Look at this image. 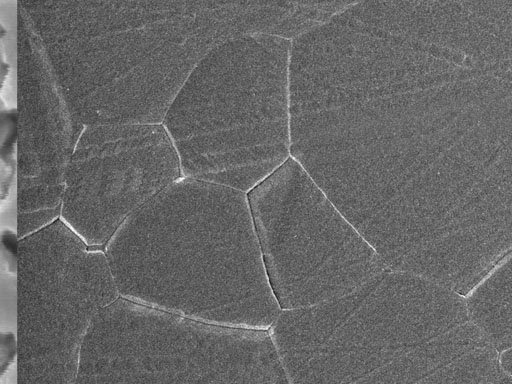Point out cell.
<instances>
[{"mask_svg":"<svg viewBox=\"0 0 512 384\" xmlns=\"http://www.w3.org/2000/svg\"><path fill=\"white\" fill-rule=\"evenodd\" d=\"M290 156L351 223L444 236L512 202L508 20L340 19L291 39Z\"/></svg>","mask_w":512,"mask_h":384,"instance_id":"6da1fadb","label":"cell"},{"mask_svg":"<svg viewBox=\"0 0 512 384\" xmlns=\"http://www.w3.org/2000/svg\"><path fill=\"white\" fill-rule=\"evenodd\" d=\"M267 331L288 383L510 384L463 295L411 272L281 309Z\"/></svg>","mask_w":512,"mask_h":384,"instance_id":"7a4b0ae2","label":"cell"},{"mask_svg":"<svg viewBox=\"0 0 512 384\" xmlns=\"http://www.w3.org/2000/svg\"><path fill=\"white\" fill-rule=\"evenodd\" d=\"M120 297L211 324L267 330L281 310L247 193L180 176L104 244Z\"/></svg>","mask_w":512,"mask_h":384,"instance_id":"3957f363","label":"cell"},{"mask_svg":"<svg viewBox=\"0 0 512 384\" xmlns=\"http://www.w3.org/2000/svg\"><path fill=\"white\" fill-rule=\"evenodd\" d=\"M290 44L247 33L195 65L162 120L181 176L248 193L290 157Z\"/></svg>","mask_w":512,"mask_h":384,"instance_id":"277c9868","label":"cell"},{"mask_svg":"<svg viewBox=\"0 0 512 384\" xmlns=\"http://www.w3.org/2000/svg\"><path fill=\"white\" fill-rule=\"evenodd\" d=\"M74 383H288L267 330L118 297L92 318Z\"/></svg>","mask_w":512,"mask_h":384,"instance_id":"5b68a950","label":"cell"},{"mask_svg":"<svg viewBox=\"0 0 512 384\" xmlns=\"http://www.w3.org/2000/svg\"><path fill=\"white\" fill-rule=\"evenodd\" d=\"M247 198L281 309L345 296L389 269L291 156Z\"/></svg>","mask_w":512,"mask_h":384,"instance_id":"8992f818","label":"cell"},{"mask_svg":"<svg viewBox=\"0 0 512 384\" xmlns=\"http://www.w3.org/2000/svg\"><path fill=\"white\" fill-rule=\"evenodd\" d=\"M19 383H74L83 336L119 297L104 251L62 220L21 238L17 265Z\"/></svg>","mask_w":512,"mask_h":384,"instance_id":"52a82bcc","label":"cell"},{"mask_svg":"<svg viewBox=\"0 0 512 384\" xmlns=\"http://www.w3.org/2000/svg\"><path fill=\"white\" fill-rule=\"evenodd\" d=\"M79 167L61 208L62 221L88 246L100 247L136 209L181 176L162 123L111 128Z\"/></svg>","mask_w":512,"mask_h":384,"instance_id":"ba28073f","label":"cell"},{"mask_svg":"<svg viewBox=\"0 0 512 384\" xmlns=\"http://www.w3.org/2000/svg\"><path fill=\"white\" fill-rule=\"evenodd\" d=\"M468 316L490 344L502 351L512 346L511 252L502 257L464 295Z\"/></svg>","mask_w":512,"mask_h":384,"instance_id":"9c48e42d","label":"cell"},{"mask_svg":"<svg viewBox=\"0 0 512 384\" xmlns=\"http://www.w3.org/2000/svg\"><path fill=\"white\" fill-rule=\"evenodd\" d=\"M7 35V28L0 22V163L17 172L18 110L8 105L3 95L11 70L5 47Z\"/></svg>","mask_w":512,"mask_h":384,"instance_id":"30bf717a","label":"cell"},{"mask_svg":"<svg viewBox=\"0 0 512 384\" xmlns=\"http://www.w3.org/2000/svg\"><path fill=\"white\" fill-rule=\"evenodd\" d=\"M21 238L17 230L3 228L0 230V261L7 271L16 276Z\"/></svg>","mask_w":512,"mask_h":384,"instance_id":"8fae6325","label":"cell"},{"mask_svg":"<svg viewBox=\"0 0 512 384\" xmlns=\"http://www.w3.org/2000/svg\"><path fill=\"white\" fill-rule=\"evenodd\" d=\"M18 340L12 331H0V377L17 363Z\"/></svg>","mask_w":512,"mask_h":384,"instance_id":"7c38bea8","label":"cell"},{"mask_svg":"<svg viewBox=\"0 0 512 384\" xmlns=\"http://www.w3.org/2000/svg\"><path fill=\"white\" fill-rule=\"evenodd\" d=\"M498 365L501 373L512 383V348L498 352Z\"/></svg>","mask_w":512,"mask_h":384,"instance_id":"4fadbf2b","label":"cell"},{"mask_svg":"<svg viewBox=\"0 0 512 384\" xmlns=\"http://www.w3.org/2000/svg\"><path fill=\"white\" fill-rule=\"evenodd\" d=\"M16 171L11 170L0 163V199L5 198L12 182L15 178Z\"/></svg>","mask_w":512,"mask_h":384,"instance_id":"5bb4252c","label":"cell"}]
</instances>
